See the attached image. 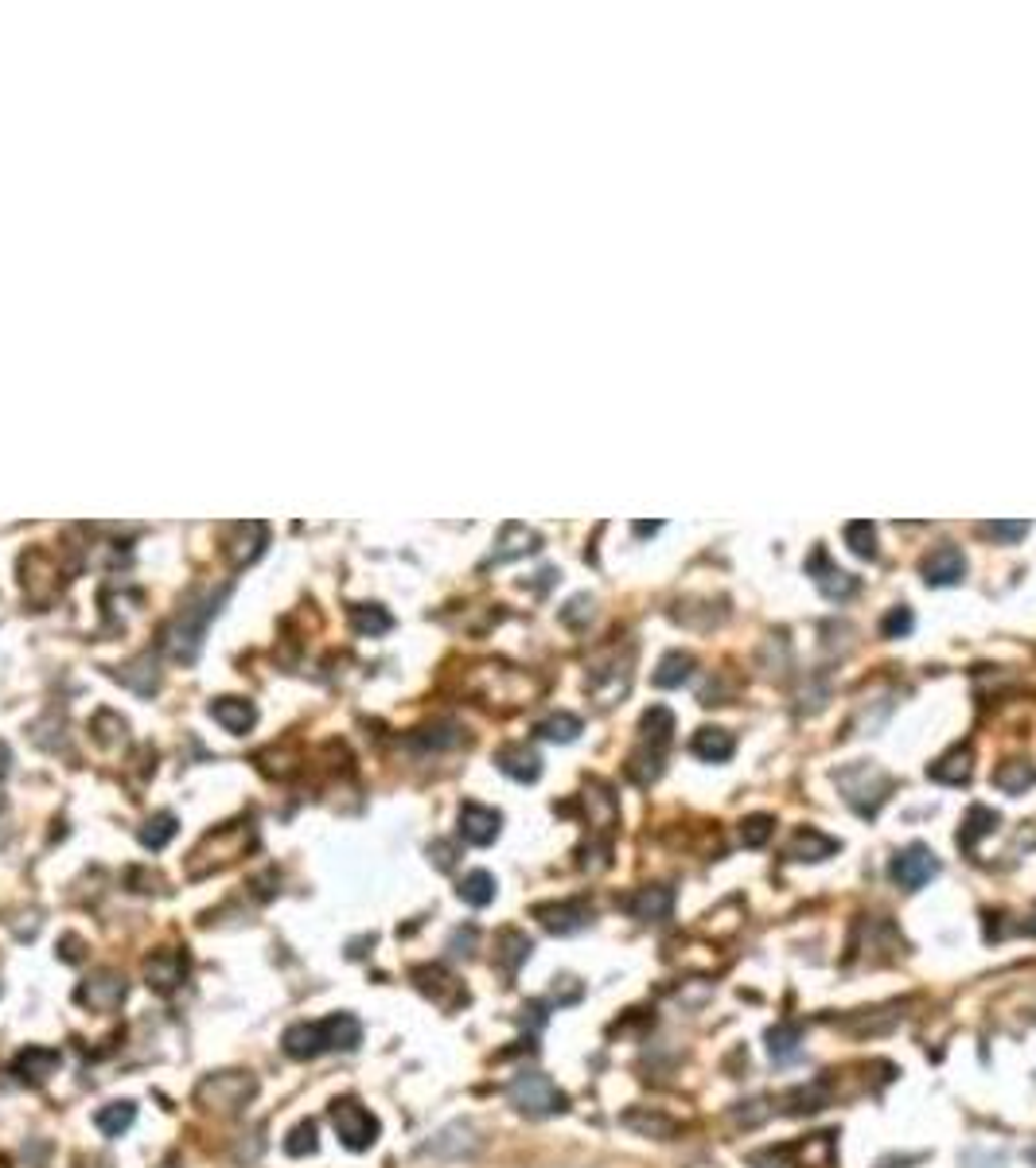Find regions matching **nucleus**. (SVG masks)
<instances>
[{"instance_id":"f257e3e1","label":"nucleus","mask_w":1036,"mask_h":1168,"mask_svg":"<svg viewBox=\"0 0 1036 1168\" xmlns=\"http://www.w3.org/2000/svg\"><path fill=\"white\" fill-rule=\"evenodd\" d=\"M362 1044V1024L351 1013H331L324 1021L289 1024L281 1036V1051L289 1059H320L327 1051H355Z\"/></svg>"},{"instance_id":"f03ea898","label":"nucleus","mask_w":1036,"mask_h":1168,"mask_svg":"<svg viewBox=\"0 0 1036 1168\" xmlns=\"http://www.w3.org/2000/svg\"><path fill=\"white\" fill-rule=\"evenodd\" d=\"M254 822L250 818H238V822H227V826H214L210 834H203V842L191 849L187 857V876L191 880H203V876L218 873L227 865H235L238 857H246V849H254Z\"/></svg>"},{"instance_id":"7ed1b4c3","label":"nucleus","mask_w":1036,"mask_h":1168,"mask_svg":"<svg viewBox=\"0 0 1036 1168\" xmlns=\"http://www.w3.org/2000/svg\"><path fill=\"white\" fill-rule=\"evenodd\" d=\"M254 1099H258V1079L250 1071H214L195 1086V1107L218 1114V1118H231L238 1110H246Z\"/></svg>"},{"instance_id":"20e7f679","label":"nucleus","mask_w":1036,"mask_h":1168,"mask_svg":"<svg viewBox=\"0 0 1036 1168\" xmlns=\"http://www.w3.org/2000/svg\"><path fill=\"white\" fill-rule=\"evenodd\" d=\"M506 1099L523 1118H554L569 1110V1094L542 1071H523L506 1082Z\"/></svg>"},{"instance_id":"39448f33","label":"nucleus","mask_w":1036,"mask_h":1168,"mask_svg":"<svg viewBox=\"0 0 1036 1168\" xmlns=\"http://www.w3.org/2000/svg\"><path fill=\"white\" fill-rule=\"evenodd\" d=\"M327 1118H331L335 1134H339V1141H343L351 1153H366V1149L379 1141V1134H383L379 1118L362 1107L358 1099H351V1094H347V1099H335V1103L327 1107Z\"/></svg>"},{"instance_id":"423d86ee","label":"nucleus","mask_w":1036,"mask_h":1168,"mask_svg":"<svg viewBox=\"0 0 1036 1168\" xmlns=\"http://www.w3.org/2000/svg\"><path fill=\"white\" fill-rule=\"evenodd\" d=\"M227 592L231 588H223L218 596H207L203 604H195V608H183L179 612V623L168 631V646H172V654H176L179 663H191L195 654H199V646H203V635H207V623L218 615V604L227 600Z\"/></svg>"},{"instance_id":"0eeeda50","label":"nucleus","mask_w":1036,"mask_h":1168,"mask_svg":"<svg viewBox=\"0 0 1036 1168\" xmlns=\"http://www.w3.org/2000/svg\"><path fill=\"white\" fill-rule=\"evenodd\" d=\"M125 997H129V982H125V974L114 970V966H98V970H90V978H83L79 990H75V1001H79L87 1013H102V1017L118 1013L121 1005H125Z\"/></svg>"},{"instance_id":"6e6552de","label":"nucleus","mask_w":1036,"mask_h":1168,"mask_svg":"<svg viewBox=\"0 0 1036 1168\" xmlns=\"http://www.w3.org/2000/svg\"><path fill=\"white\" fill-rule=\"evenodd\" d=\"M410 982L417 986V993H425L437 1009H444V1013H456V1009H464L472 997H468V986L448 970V966L441 963H421L410 970Z\"/></svg>"},{"instance_id":"1a4fd4ad","label":"nucleus","mask_w":1036,"mask_h":1168,"mask_svg":"<svg viewBox=\"0 0 1036 1168\" xmlns=\"http://www.w3.org/2000/svg\"><path fill=\"white\" fill-rule=\"evenodd\" d=\"M838 783L846 787V802L858 811V815H877V807L888 798V790H892V779L888 775H881L869 759H861V763H854L850 771H838Z\"/></svg>"},{"instance_id":"9d476101","label":"nucleus","mask_w":1036,"mask_h":1168,"mask_svg":"<svg viewBox=\"0 0 1036 1168\" xmlns=\"http://www.w3.org/2000/svg\"><path fill=\"white\" fill-rule=\"evenodd\" d=\"M145 986L152 993H160V997H168V993H176L183 982H187V970H191V959L183 955V951H176V946H160V951H152L145 959Z\"/></svg>"},{"instance_id":"9b49d317","label":"nucleus","mask_w":1036,"mask_h":1168,"mask_svg":"<svg viewBox=\"0 0 1036 1168\" xmlns=\"http://www.w3.org/2000/svg\"><path fill=\"white\" fill-rule=\"evenodd\" d=\"M888 876L900 884V888H908V892H916V888H923V884H931L935 876H939V857L931 853L927 846H904L896 857H892V865H888Z\"/></svg>"},{"instance_id":"f8f14e48","label":"nucleus","mask_w":1036,"mask_h":1168,"mask_svg":"<svg viewBox=\"0 0 1036 1168\" xmlns=\"http://www.w3.org/2000/svg\"><path fill=\"white\" fill-rule=\"evenodd\" d=\"M62 1067V1051L59 1048H43V1044H28L12 1055V1079L24 1082V1086H47L51 1075H59Z\"/></svg>"},{"instance_id":"ddd939ff","label":"nucleus","mask_w":1036,"mask_h":1168,"mask_svg":"<svg viewBox=\"0 0 1036 1168\" xmlns=\"http://www.w3.org/2000/svg\"><path fill=\"white\" fill-rule=\"evenodd\" d=\"M620 1126L631 1130L635 1138H647V1141H675L682 1134L679 1118L654 1107H627L620 1114Z\"/></svg>"},{"instance_id":"4468645a","label":"nucleus","mask_w":1036,"mask_h":1168,"mask_svg":"<svg viewBox=\"0 0 1036 1168\" xmlns=\"http://www.w3.org/2000/svg\"><path fill=\"white\" fill-rule=\"evenodd\" d=\"M534 919L550 934H577L592 923V907L585 900H554V904H534Z\"/></svg>"},{"instance_id":"2eb2a0df","label":"nucleus","mask_w":1036,"mask_h":1168,"mask_svg":"<svg viewBox=\"0 0 1036 1168\" xmlns=\"http://www.w3.org/2000/svg\"><path fill=\"white\" fill-rule=\"evenodd\" d=\"M475 1149H479V1134H475L472 1122H452L421 1153L425 1157H441V1161H464V1157H472Z\"/></svg>"},{"instance_id":"dca6fc26","label":"nucleus","mask_w":1036,"mask_h":1168,"mask_svg":"<svg viewBox=\"0 0 1036 1168\" xmlns=\"http://www.w3.org/2000/svg\"><path fill=\"white\" fill-rule=\"evenodd\" d=\"M266 542H269L266 523H235V526H227V542H223V550H227V557H231V565L242 569V565H250L254 557L266 550Z\"/></svg>"},{"instance_id":"f3484780","label":"nucleus","mask_w":1036,"mask_h":1168,"mask_svg":"<svg viewBox=\"0 0 1036 1168\" xmlns=\"http://www.w3.org/2000/svg\"><path fill=\"white\" fill-rule=\"evenodd\" d=\"M503 830V815L483 807V802H464L460 807V838L468 846H491Z\"/></svg>"},{"instance_id":"a211bd4d","label":"nucleus","mask_w":1036,"mask_h":1168,"mask_svg":"<svg viewBox=\"0 0 1036 1168\" xmlns=\"http://www.w3.org/2000/svg\"><path fill=\"white\" fill-rule=\"evenodd\" d=\"M919 573L927 584H958L967 577V557L954 542H943L919 561Z\"/></svg>"},{"instance_id":"6ab92c4d","label":"nucleus","mask_w":1036,"mask_h":1168,"mask_svg":"<svg viewBox=\"0 0 1036 1168\" xmlns=\"http://www.w3.org/2000/svg\"><path fill=\"white\" fill-rule=\"evenodd\" d=\"M830 853H838V842H834L830 834H823V830H815V826H799V830L787 838V846H783V857H787V861H802V865H810V861H827Z\"/></svg>"},{"instance_id":"aec40b11","label":"nucleus","mask_w":1036,"mask_h":1168,"mask_svg":"<svg viewBox=\"0 0 1036 1168\" xmlns=\"http://www.w3.org/2000/svg\"><path fill=\"white\" fill-rule=\"evenodd\" d=\"M623 907H627V915H635V919H643V923H654V919H667V915H671V907H675V892H671L667 884H647V888L631 892Z\"/></svg>"},{"instance_id":"412c9836","label":"nucleus","mask_w":1036,"mask_h":1168,"mask_svg":"<svg viewBox=\"0 0 1036 1168\" xmlns=\"http://www.w3.org/2000/svg\"><path fill=\"white\" fill-rule=\"evenodd\" d=\"M935 783H943V787H967L971 783V775H975V748L971 744H958V748H950L947 756L939 759V763H931V771H927Z\"/></svg>"},{"instance_id":"4be33fe9","label":"nucleus","mask_w":1036,"mask_h":1168,"mask_svg":"<svg viewBox=\"0 0 1036 1168\" xmlns=\"http://www.w3.org/2000/svg\"><path fill=\"white\" fill-rule=\"evenodd\" d=\"M806 565H810V573H815V581H819V592H823V596H830V600H846V596H854V592H858V581H854V577H846L842 569H834V565H830V554L823 550V546L810 554V561H806Z\"/></svg>"},{"instance_id":"5701e85b","label":"nucleus","mask_w":1036,"mask_h":1168,"mask_svg":"<svg viewBox=\"0 0 1036 1168\" xmlns=\"http://www.w3.org/2000/svg\"><path fill=\"white\" fill-rule=\"evenodd\" d=\"M495 763H499V771L510 775L514 783H534L542 775V756L534 752L531 744H506V748L495 752Z\"/></svg>"},{"instance_id":"b1692460","label":"nucleus","mask_w":1036,"mask_h":1168,"mask_svg":"<svg viewBox=\"0 0 1036 1168\" xmlns=\"http://www.w3.org/2000/svg\"><path fill=\"white\" fill-rule=\"evenodd\" d=\"M210 717L231 732V736H246V732L254 729V721H258V709L246 698H218L210 705Z\"/></svg>"},{"instance_id":"393cba45","label":"nucleus","mask_w":1036,"mask_h":1168,"mask_svg":"<svg viewBox=\"0 0 1036 1168\" xmlns=\"http://www.w3.org/2000/svg\"><path fill=\"white\" fill-rule=\"evenodd\" d=\"M690 752L702 759V763H725V759L737 752V740H733V732L725 729H698L694 740H690Z\"/></svg>"},{"instance_id":"a878e982","label":"nucleus","mask_w":1036,"mask_h":1168,"mask_svg":"<svg viewBox=\"0 0 1036 1168\" xmlns=\"http://www.w3.org/2000/svg\"><path fill=\"white\" fill-rule=\"evenodd\" d=\"M531 959V938L519 931V927H503L499 938H495V963L503 970L506 978L519 974V966Z\"/></svg>"},{"instance_id":"bb28decb","label":"nucleus","mask_w":1036,"mask_h":1168,"mask_svg":"<svg viewBox=\"0 0 1036 1168\" xmlns=\"http://www.w3.org/2000/svg\"><path fill=\"white\" fill-rule=\"evenodd\" d=\"M764 1048L775 1063H795L802 1055V1028L799 1024H775L764 1032Z\"/></svg>"},{"instance_id":"cd10ccee","label":"nucleus","mask_w":1036,"mask_h":1168,"mask_svg":"<svg viewBox=\"0 0 1036 1168\" xmlns=\"http://www.w3.org/2000/svg\"><path fill=\"white\" fill-rule=\"evenodd\" d=\"M542 546V538L534 534L531 526L523 523H506L503 534H499V550H495V561H510V557H523V554H534Z\"/></svg>"},{"instance_id":"c85d7f7f","label":"nucleus","mask_w":1036,"mask_h":1168,"mask_svg":"<svg viewBox=\"0 0 1036 1168\" xmlns=\"http://www.w3.org/2000/svg\"><path fill=\"white\" fill-rule=\"evenodd\" d=\"M137 1122V1107L125 1099V1103H106V1107H98V1114H94V1126H98V1134H106V1138H121L129 1126Z\"/></svg>"},{"instance_id":"c756f323","label":"nucleus","mask_w":1036,"mask_h":1168,"mask_svg":"<svg viewBox=\"0 0 1036 1168\" xmlns=\"http://www.w3.org/2000/svg\"><path fill=\"white\" fill-rule=\"evenodd\" d=\"M1002 826V815L998 811H990V807H971L967 811V818H963V834H958V842H963V849H975L986 834H994Z\"/></svg>"},{"instance_id":"7c9ffc66","label":"nucleus","mask_w":1036,"mask_h":1168,"mask_svg":"<svg viewBox=\"0 0 1036 1168\" xmlns=\"http://www.w3.org/2000/svg\"><path fill=\"white\" fill-rule=\"evenodd\" d=\"M994 783L1006 790V794H1025V790L1036 783V767L1029 763V759H1009V763L998 767Z\"/></svg>"},{"instance_id":"2f4dec72","label":"nucleus","mask_w":1036,"mask_h":1168,"mask_svg":"<svg viewBox=\"0 0 1036 1168\" xmlns=\"http://www.w3.org/2000/svg\"><path fill=\"white\" fill-rule=\"evenodd\" d=\"M176 830H179L176 815L160 811V815H152V818H148V822H145V826L137 830V838H141V846H145V849H152V853H160V849H164V846H168V842H172V838H176Z\"/></svg>"},{"instance_id":"473e14b6","label":"nucleus","mask_w":1036,"mask_h":1168,"mask_svg":"<svg viewBox=\"0 0 1036 1168\" xmlns=\"http://www.w3.org/2000/svg\"><path fill=\"white\" fill-rule=\"evenodd\" d=\"M460 900L472 907H487L491 900H495V876L487 873V869H475V873H468L464 880H460Z\"/></svg>"},{"instance_id":"72a5a7b5","label":"nucleus","mask_w":1036,"mask_h":1168,"mask_svg":"<svg viewBox=\"0 0 1036 1168\" xmlns=\"http://www.w3.org/2000/svg\"><path fill=\"white\" fill-rule=\"evenodd\" d=\"M690 671H694V659H690L686 650H671V654H662V663H658V671H654V686L675 690V686H682V682L690 678Z\"/></svg>"},{"instance_id":"f704fd0d","label":"nucleus","mask_w":1036,"mask_h":1168,"mask_svg":"<svg viewBox=\"0 0 1036 1168\" xmlns=\"http://www.w3.org/2000/svg\"><path fill=\"white\" fill-rule=\"evenodd\" d=\"M460 740V729L452 721H437V725H425L410 736L414 748H425V752H441V748H452Z\"/></svg>"},{"instance_id":"c9c22d12","label":"nucleus","mask_w":1036,"mask_h":1168,"mask_svg":"<svg viewBox=\"0 0 1036 1168\" xmlns=\"http://www.w3.org/2000/svg\"><path fill=\"white\" fill-rule=\"evenodd\" d=\"M538 736L542 740H554V744H569V740H577L581 736V717H573V713H550L546 721H538Z\"/></svg>"},{"instance_id":"e433bc0d","label":"nucleus","mask_w":1036,"mask_h":1168,"mask_svg":"<svg viewBox=\"0 0 1036 1168\" xmlns=\"http://www.w3.org/2000/svg\"><path fill=\"white\" fill-rule=\"evenodd\" d=\"M316 1149H320V1130H316L312 1118L296 1122L293 1130L285 1134V1153H289V1157H312Z\"/></svg>"},{"instance_id":"4c0bfd02","label":"nucleus","mask_w":1036,"mask_h":1168,"mask_svg":"<svg viewBox=\"0 0 1036 1168\" xmlns=\"http://www.w3.org/2000/svg\"><path fill=\"white\" fill-rule=\"evenodd\" d=\"M90 732H94V740L98 744H121L125 740V732H129V725H125V717H118L114 709H98L94 713V721H90Z\"/></svg>"},{"instance_id":"58836bf2","label":"nucleus","mask_w":1036,"mask_h":1168,"mask_svg":"<svg viewBox=\"0 0 1036 1168\" xmlns=\"http://www.w3.org/2000/svg\"><path fill=\"white\" fill-rule=\"evenodd\" d=\"M351 623H355L358 635H386L394 627L390 612H383L379 604H355L351 608Z\"/></svg>"},{"instance_id":"ea45409f","label":"nucleus","mask_w":1036,"mask_h":1168,"mask_svg":"<svg viewBox=\"0 0 1036 1168\" xmlns=\"http://www.w3.org/2000/svg\"><path fill=\"white\" fill-rule=\"evenodd\" d=\"M771 834H775V818L771 815H748L744 822H740V842H744L748 849L768 846Z\"/></svg>"},{"instance_id":"a19ab883","label":"nucleus","mask_w":1036,"mask_h":1168,"mask_svg":"<svg viewBox=\"0 0 1036 1168\" xmlns=\"http://www.w3.org/2000/svg\"><path fill=\"white\" fill-rule=\"evenodd\" d=\"M787 1107H791V1114H815V1110H823L827 1107V1086L806 1082V1086L787 1094Z\"/></svg>"},{"instance_id":"79ce46f5","label":"nucleus","mask_w":1036,"mask_h":1168,"mask_svg":"<svg viewBox=\"0 0 1036 1168\" xmlns=\"http://www.w3.org/2000/svg\"><path fill=\"white\" fill-rule=\"evenodd\" d=\"M877 1013H881V1009H861V1013H854V1017L846 1021V1028H850V1032H858V1036L892 1032V1028H896V1017H881V1021H877Z\"/></svg>"},{"instance_id":"37998d69","label":"nucleus","mask_w":1036,"mask_h":1168,"mask_svg":"<svg viewBox=\"0 0 1036 1168\" xmlns=\"http://www.w3.org/2000/svg\"><path fill=\"white\" fill-rule=\"evenodd\" d=\"M842 534H846V542L854 546V554L858 557L869 561V557L877 554V550H873V546H877V542H873V523H865V519H861V523H846L842 526Z\"/></svg>"},{"instance_id":"c03bdc74","label":"nucleus","mask_w":1036,"mask_h":1168,"mask_svg":"<svg viewBox=\"0 0 1036 1168\" xmlns=\"http://www.w3.org/2000/svg\"><path fill=\"white\" fill-rule=\"evenodd\" d=\"M768 1099H748V1103H737V1107L729 1110V1118L737 1122V1126H760V1122H768Z\"/></svg>"},{"instance_id":"a18cd8bd","label":"nucleus","mask_w":1036,"mask_h":1168,"mask_svg":"<svg viewBox=\"0 0 1036 1168\" xmlns=\"http://www.w3.org/2000/svg\"><path fill=\"white\" fill-rule=\"evenodd\" d=\"M978 534L998 542H1021L1029 534V523H978Z\"/></svg>"},{"instance_id":"49530a36","label":"nucleus","mask_w":1036,"mask_h":1168,"mask_svg":"<svg viewBox=\"0 0 1036 1168\" xmlns=\"http://www.w3.org/2000/svg\"><path fill=\"white\" fill-rule=\"evenodd\" d=\"M125 884H129L133 892H141V896H148V892H160V888H164L160 873H148V869H125Z\"/></svg>"},{"instance_id":"de8ad7c7","label":"nucleus","mask_w":1036,"mask_h":1168,"mask_svg":"<svg viewBox=\"0 0 1036 1168\" xmlns=\"http://www.w3.org/2000/svg\"><path fill=\"white\" fill-rule=\"evenodd\" d=\"M881 631H885L888 639L908 635V631H912V612H908V608H892V612L881 619Z\"/></svg>"},{"instance_id":"09e8293b","label":"nucleus","mask_w":1036,"mask_h":1168,"mask_svg":"<svg viewBox=\"0 0 1036 1168\" xmlns=\"http://www.w3.org/2000/svg\"><path fill=\"white\" fill-rule=\"evenodd\" d=\"M475 942H479L475 927H460V931L448 938V951H452V955H460V959H472Z\"/></svg>"},{"instance_id":"8fccbe9b","label":"nucleus","mask_w":1036,"mask_h":1168,"mask_svg":"<svg viewBox=\"0 0 1036 1168\" xmlns=\"http://www.w3.org/2000/svg\"><path fill=\"white\" fill-rule=\"evenodd\" d=\"M429 857L437 861V869H452L456 865V846L452 842H433L429 846Z\"/></svg>"},{"instance_id":"3c124183","label":"nucleus","mask_w":1036,"mask_h":1168,"mask_svg":"<svg viewBox=\"0 0 1036 1168\" xmlns=\"http://www.w3.org/2000/svg\"><path fill=\"white\" fill-rule=\"evenodd\" d=\"M589 596H577V600H573V604H569V608H565L562 612V619L565 623H573V627H577V623H585V619H589Z\"/></svg>"},{"instance_id":"603ef678","label":"nucleus","mask_w":1036,"mask_h":1168,"mask_svg":"<svg viewBox=\"0 0 1036 1168\" xmlns=\"http://www.w3.org/2000/svg\"><path fill=\"white\" fill-rule=\"evenodd\" d=\"M62 963H79V959H83V942H79V938H75V934H66V938H62Z\"/></svg>"},{"instance_id":"864d4df0","label":"nucleus","mask_w":1036,"mask_h":1168,"mask_svg":"<svg viewBox=\"0 0 1036 1168\" xmlns=\"http://www.w3.org/2000/svg\"><path fill=\"white\" fill-rule=\"evenodd\" d=\"M8 771H12V752H8V744L0 740V783L8 779Z\"/></svg>"},{"instance_id":"5fc2aeb1","label":"nucleus","mask_w":1036,"mask_h":1168,"mask_svg":"<svg viewBox=\"0 0 1036 1168\" xmlns=\"http://www.w3.org/2000/svg\"><path fill=\"white\" fill-rule=\"evenodd\" d=\"M0 1168H8V1157H4V1153H0Z\"/></svg>"}]
</instances>
